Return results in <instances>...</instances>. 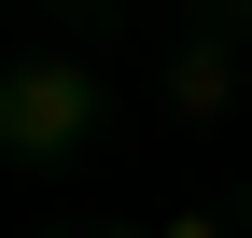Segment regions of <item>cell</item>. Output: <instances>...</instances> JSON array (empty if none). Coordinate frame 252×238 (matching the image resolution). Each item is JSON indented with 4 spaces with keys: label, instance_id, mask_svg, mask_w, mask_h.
Here are the masks:
<instances>
[{
    "label": "cell",
    "instance_id": "cell-1",
    "mask_svg": "<svg viewBox=\"0 0 252 238\" xmlns=\"http://www.w3.org/2000/svg\"><path fill=\"white\" fill-rule=\"evenodd\" d=\"M84 126H98V70H84V56H14V84H0V154L56 168Z\"/></svg>",
    "mask_w": 252,
    "mask_h": 238
},
{
    "label": "cell",
    "instance_id": "cell-2",
    "mask_svg": "<svg viewBox=\"0 0 252 238\" xmlns=\"http://www.w3.org/2000/svg\"><path fill=\"white\" fill-rule=\"evenodd\" d=\"M224 84H238L224 42H182V56H168V98H182V112H224Z\"/></svg>",
    "mask_w": 252,
    "mask_h": 238
},
{
    "label": "cell",
    "instance_id": "cell-3",
    "mask_svg": "<svg viewBox=\"0 0 252 238\" xmlns=\"http://www.w3.org/2000/svg\"><path fill=\"white\" fill-rule=\"evenodd\" d=\"M168 238H224V224H210V210H182V224H168Z\"/></svg>",
    "mask_w": 252,
    "mask_h": 238
},
{
    "label": "cell",
    "instance_id": "cell-4",
    "mask_svg": "<svg viewBox=\"0 0 252 238\" xmlns=\"http://www.w3.org/2000/svg\"><path fill=\"white\" fill-rule=\"evenodd\" d=\"M84 238H168V224H84Z\"/></svg>",
    "mask_w": 252,
    "mask_h": 238
},
{
    "label": "cell",
    "instance_id": "cell-5",
    "mask_svg": "<svg viewBox=\"0 0 252 238\" xmlns=\"http://www.w3.org/2000/svg\"><path fill=\"white\" fill-rule=\"evenodd\" d=\"M56 14H70V0H56Z\"/></svg>",
    "mask_w": 252,
    "mask_h": 238
}]
</instances>
